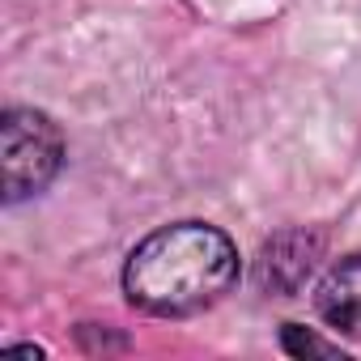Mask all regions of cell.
Returning <instances> with one entry per match:
<instances>
[{
  "instance_id": "6da1fadb",
  "label": "cell",
  "mask_w": 361,
  "mask_h": 361,
  "mask_svg": "<svg viewBox=\"0 0 361 361\" xmlns=\"http://www.w3.org/2000/svg\"><path fill=\"white\" fill-rule=\"evenodd\" d=\"M238 281V247L204 221H174L140 238L123 264V293L136 310L183 319L217 306Z\"/></svg>"
},
{
  "instance_id": "7a4b0ae2",
  "label": "cell",
  "mask_w": 361,
  "mask_h": 361,
  "mask_svg": "<svg viewBox=\"0 0 361 361\" xmlns=\"http://www.w3.org/2000/svg\"><path fill=\"white\" fill-rule=\"evenodd\" d=\"M0 161H5V200L18 204L47 192V183L60 174L64 136L43 111L9 106L0 119Z\"/></svg>"
},
{
  "instance_id": "3957f363",
  "label": "cell",
  "mask_w": 361,
  "mask_h": 361,
  "mask_svg": "<svg viewBox=\"0 0 361 361\" xmlns=\"http://www.w3.org/2000/svg\"><path fill=\"white\" fill-rule=\"evenodd\" d=\"M323 259V234L319 230H281L276 238H268L259 247V264H255V276L268 293H281V298H293L314 264Z\"/></svg>"
},
{
  "instance_id": "277c9868",
  "label": "cell",
  "mask_w": 361,
  "mask_h": 361,
  "mask_svg": "<svg viewBox=\"0 0 361 361\" xmlns=\"http://www.w3.org/2000/svg\"><path fill=\"white\" fill-rule=\"evenodd\" d=\"M314 306H319V319L327 327L361 340V251L331 264V272L314 289Z\"/></svg>"
},
{
  "instance_id": "5b68a950",
  "label": "cell",
  "mask_w": 361,
  "mask_h": 361,
  "mask_svg": "<svg viewBox=\"0 0 361 361\" xmlns=\"http://www.w3.org/2000/svg\"><path fill=\"white\" fill-rule=\"evenodd\" d=\"M281 348H285L289 357H344L340 344H331V340L306 331L302 323H285V327H281Z\"/></svg>"
}]
</instances>
